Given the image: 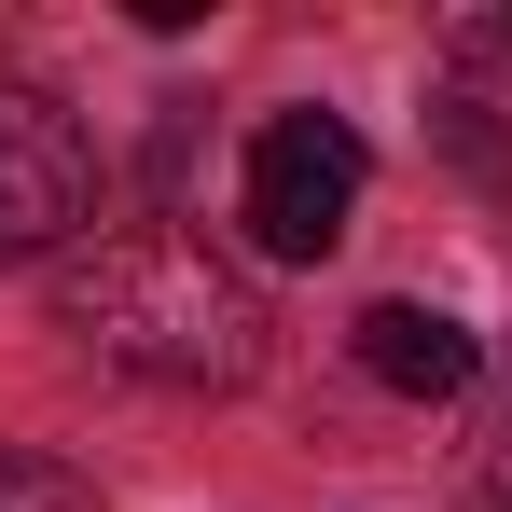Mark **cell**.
Here are the masks:
<instances>
[{"mask_svg":"<svg viewBox=\"0 0 512 512\" xmlns=\"http://www.w3.org/2000/svg\"><path fill=\"white\" fill-rule=\"evenodd\" d=\"M56 319H70L97 360L153 374V388H250L263 374L250 277L208 250V236H180V222H125V236L70 250L56 263Z\"/></svg>","mask_w":512,"mask_h":512,"instance_id":"obj_1","label":"cell"},{"mask_svg":"<svg viewBox=\"0 0 512 512\" xmlns=\"http://www.w3.org/2000/svg\"><path fill=\"white\" fill-rule=\"evenodd\" d=\"M360 222V139L333 111H277L250 139V250L263 263H333Z\"/></svg>","mask_w":512,"mask_h":512,"instance_id":"obj_2","label":"cell"},{"mask_svg":"<svg viewBox=\"0 0 512 512\" xmlns=\"http://www.w3.org/2000/svg\"><path fill=\"white\" fill-rule=\"evenodd\" d=\"M97 222V139L42 84H0V263H42Z\"/></svg>","mask_w":512,"mask_h":512,"instance_id":"obj_3","label":"cell"},{"mask_svg":"<svg viewBox=\"0 0 512 512\" xmlns=\"http://www.w3.org/2000/svg\"><path fill=\"white\" fill-rule=\"evenodd\" d=\"M429 139L471 180H512V0L443 28V56H429Z\"/></svg>","mask_w":512,"mask_h":512,"instance_id":"obj_4","label":"cell"},{"mask_svg":"<svg viewBox=\"0 0 512 512\" xmlns=\"http://www.w3.org/2000/svg\"><path fill=\"white\" fill-rule=\"evenodd\" d=\"M360 374L388 402H471L485 388V333L443 319V305H416V291H388V305H360Z\"/></svg>","mask_w":512,"mask_h":512,"instance_id":"obj_5","label":"cell"},{"mask_svg":"<svg viewBox=\"0 0 512 512\" xmlns=\"http://www.w3.org/2000/svg\"><path fill=\"white\" fill-rule=\"evenodd\" d=\"M471 471H485V512H512V333L485 346V416H471Z\"/></svg>","mask_w":512,"mask_h":512,"instance_id":"obj_6","label":"cell"},{"mask_svg":"<svg viewBox=\"0 0 512 512\" xmlns=\"http://www.w3.org/2000/svg\"><path fill=\"white\" fill-rule=\"evenodd\" d=\"M0 512H97V485L42 443H0Z\"/></svg>","mask_w":512,"mask_h":512,"instance_id":"obj_7","label":"cell"}]
</instances>
